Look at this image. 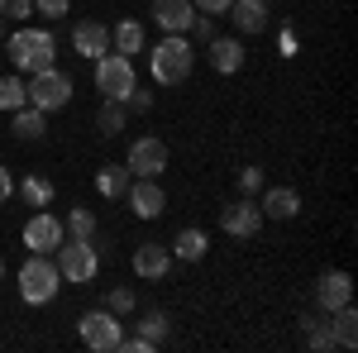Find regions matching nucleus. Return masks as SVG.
Here are the masks:
<instances>
[{"label":"nucleus","mask_w":358,"mask_h":353,"mask_svg":"<svg viewBox=\"0 0 358 353\" xmlns=\"http://www.w3.org/2000/svg\"><path fill=\"white\" fill-rule=\"evenodd\" d=\"M5 48H10V62H15V72L20 77H34V72H48L57 67V43L48 29H15V34H5Z\"/></svg>","instance_id":"1"},{"label":"nucleus","mask_w":358,"mask_h":353,"mask_svg":"<svg viewBox=\"0 0 358 353\" xmlns=\"http://www.w3.org/2000/svg\"><path fill=\"white\" fill-rule=\"evenodd\" d=\"M148 67H153V82L158 86H182L196 67V48L187 34H167L163 43L148 53Z\"/></svg>","instance_id":"2"},{"label":"nucleus","mask_w":358,"mask_h":353,"mask_svg":"<svg viewBox=\"0 0 358 353\" xmlns=\"http://www.w3.org/2000/svg\"><path fill=\"white\" fill-rule=\"evenodd\" d=\"M57 287H62V272L48 253H34L24 268H20V301L24 305H48L57 296Z\"/></svg>","instance_id":"3"},{"label":"nucleus","mask_w":358,"mask_h":353,"mask_svg":"<svg viewBox=\"0 0 358 353\" xmlns=\"http://www.w3.org/2000/svg\"><path fill=\"white\" fill-rule=\"evenodd\" d=\"M57 253V272H62V282H96V272H101V253H96V239H62L53 248Z\"/></svg>","instance_id":"4"},{"label":"nucleus","mask_w":358,"mask_h":353,"mask_svg":"<svg viewBox=\"0 0 358 353\" xmlns=\"http://www.w3.org/2000/svg\"><path fill=\"white\" fill-rule=\"evenodd\" d=\"M134 86H138L134 57H124V53H101L96 57V91H101V101H129Z\"/></svg>","instance_id":"5"},{"label":"nucleus","mask_w":358,"mask_h":353,"mask_svg":"<svg viewBox=\"0 0 358 353\" xmlns=\"http://www.w3.org/2000/svg\"><path fill=\"white\" fill-rule=\"evenodd\" d=\"M24 86H29V106L43 110V115H48V110H62L67 101H72V77H67V72H57V67L34 72Z\"/></svg>","instance_id":"6"},{"label":"nucleus","mask_w":358,"mask_h":353,"mask_svg":"<svg viewBox=\"0 0 358 353\" xmlns=\"http://www.w3.org/2000/svg\"><path fill=\"white\" fill-rule=\"evenodd\" d=\"M120 339H124V329H120V315H115V310H86L82 315V344L86 349L115 353Z\"/></svg>","instance_id":"7"},{"label":"nucleus","mask_w":358,"mask_h":353,"mask_svg":"<svg viewBox=\"0 0 358 353\" xmlns=\"http://www.w3.org/2000/svg\"><path fill=\"white\" fill-rule=\"evenodd\" d=\"M124 167L134 172V177H163L167 172V143L153 134H143L129 143V153H124Z\"/></svg>","instance_id":"8"},{"label":"nucleus","mask_w":358,"mask_h":353,"mask_svg":"<svg viewBox=\"0 0 358 353\" xmlns=\"http://www.w3.org/2000/svg\"><path fill=\"white\" fill-rule=\"evenodd\" d=\"M220 229L229 239H253L258 229H263V210H258V201L253 196H239V201H229L220 210Z\"/></svg>","instance_id":"9"},{"label":"nucleus","mask_w":358,"mask_h":353,"mask_svg":"<svg viewBox=\"0 0 358 353\" xmlns=\"http://www.w3.org/2000/svg\"><path fill=\"white\" fill-rule=\"evenodd\" d=\"M124 201H129V210L138 219H158L167 210V191L158 187V177H134L129 191H124Z\"/></svg>","instance_id":"10"},{"label":"nucleus","mask_w":358,"mask_h":353,"mask_svg":"<svg viewBox=\"0 0 358 353\" xmlns=\"http://www.w3.org/2000/svg\"><path fill=\"white\" fill-rule=\"evenodd\" d=\"M62 239H67V234H62V219H57L53 210H34V215H29V224H24L29 253H53Z\"/></svg>","instance_id":"11"},{"label":"nucleus","mask_w":358,"mask_h":353,"mask_svg":"<svg viewBox=\"0 0 358 353\" xmlns=\"http://www.w3.org/2000/svg\"><path fill=\"white\" fill-rule=\"evenodd\" d=\"M72 53L86 57V62L110 53V24H101V20H77V24H72Z\"/></svg>","instance_id":"12"},{"label":"nucleus","mask_w":358,"mask_h":353,"mask_svg":"<svg viewBox=\"0 0 358 353\" xmlns=\"http://www.w3.org/2000/svg\"><path fill=\"white\" fill-rule=\"evenodd\" d=\"M344 301H354V277H349V272H339V268L325 272V277L315 282V310H325V315H330V310H339Z\"/></svg>","instance_id":"13"},{"label":"nucleus","mask_w":358,"mask_h":353,"mask_svg":"<svg viewBox=\"0 0 358 353\" xmlns=\"http://www.w3.org/2000/svg\"><path fill=\"white\" fill-rule=\"evenodd\" d=\"M258 210H263V219H296L301 215V196L292 187H263L258 191Z\"/></svg>","instance_id":"14"},{"label":"nucleus","mask_w":358,"mask_h":353,"mask_svg":"<svg viewBox=\"0 0 358 353\" xmlns=\"http://www.w3.org/2000/svg\"><path fill=\"white\" fill-rule=\"evenodd\" d=\"M196 20V5L192 0H153V24L163 34H187Z\"/></svg>","instance_id":"15"},{"label":"nucleus","mask_w":358,"mask_h":353,"mask_svg":"<svg viewBox=\"0 0 358 353\" xmlns=\"http://www.w3.org/2000/svg\"><path fill=\"white\" fill-rule=\"evenodd\" d=\"M167 268H172L167 244H138L134 248V277H138V282H163Z\"/></svg>","instance_id":"16"},{"label":"nucleus","mask_w":358,"mask_h":353,"mask_svg":"<svg viewBox=\"0 0 358 353\" xmlns=\"http://www.w3.org/2000/svg\"><path fill=\"white\" fill-rule=\"evenodd\" d=\"M224 15L234 20V29H239V34H263V29H268V20H273V15H268V0H234Z\"/></svg>","instance_id":"17"},{"label":"nucleus","mask_w":358,"mask_h":353,"mask_svg":"<svg viewBox=\"0 0 358 353\" xmlns=\"http://www.w3.org/2000/svg\"><path fill=\"white\" fill-rule=\"evenodd\" d=\"M167 253H172V258H182V263H201V258L210 253V234H206V229H196V224H187V229H177V239L167 244Z\"/></svg>","instance_id":"18"},{"label":"nucleus","mask_w":358,"mask_h":353,"mask_svg":"<svg viewBox=\"0 0 358 353\" xmlns=\"http://www.w3.org/2000/svg\"><path fill=\"white\" fill-rule=\"evenodd\" d=\"M206 53H210V67H215L220 77H234V72L244 67V43H239V38H210Z\"/></svg>","instance_id":"19"},{"label":"nucleus","mask_w":358,"mask_h":353,"mask_svg":"<svg viewBox=\"0 0 358 353\" xmlns=\"http://www.w3.org/2000/svg\"><path fill=\"white\" fill-rule=\"evenodd\" d=\"M129 182H134V172L124 163H101V172H96V191H101L106 201H124Z\"/></svg>","instance_id":"20"},{"label":"nucleus","mask_w":358,"mask_h":353,"mask_svg":"<svg viewBox=\"0 0 358 353\" xmlns=\"http://www.w3.org/2000/svg\"><path fill=\"white\" fill-rule=\"evenodd\" d=\"M301 329H306V344H310L315 353L339 349V344H334V329H330V315H325V310H306V315H301Z\"/></svg>","instance_id":"21"},{"label":"nucleus","mask_w":358,"mask_h":353,"mask_svg":"<svg viewBox=\"0 0 358 353\" xmlns=\"http://www.w3.org/2000/svg\"><path fill=\"white\" fill-rule=\"evenodd\" d=\"M143 43H148V34H143L138 20H120V24L110 29V48H115V53L134 57V53H143Z\"/></svg>","instance_id":"22"},{"label":"nucleus","mask_w":358,"mask_h":353,"mask_svg":"<svg viewBox=\"0 0 358 353\" xmlns=\"http://www.w3.org/2000/svg\"><path fill=\"white\" fill-rule=\"evenodd\" d=\"M330 329H334V344H339V349H354V344H358V310H354V301H344L339 310H330Z\"/></svg>","instance_id":"23"},{"label":"nucleus","mask_w":358,"mask_h":353,"mask_svg":"<svg viewBox=\"0 0 358 353\" xmlns=\"http://www.w3.org/2000/svg\"><path fill=\"white\" fill-rule=\"evenodd\" d=\"M15 191L24 196V206H34V210H48V206H53V182H48L43 172H34V177H24V182H15Z\"/></svg>","instance_id":"24"},{"label":"nucleus","mask_w":358,"mask_h":353,"mask_svg":"<svg viewBox=\"0 0 358 353\" xmlns=\"http://www.w3.org/2000/svg\"><path fill=\"white\" fill-rule=\"evenodd\" d=\"M124 124H129V110H124V101H101V110H96V129L106 138L124 134Z\"/></svg>","instance_id":"25"},{"label":"nucleus","mask_w":358,"mask_h":353,"mask_svg":"<svg viewBox=\"0 0 358 353\" xmlns=\"http://www.w3.org/2000/svg\"><path fill=\"white\" fill-rule=\"evenodd\" d=\"M15 115V138L20 143H34V138H43V110H34V106H20V110H10Z\"/></svg>","instance_id":"26"},{"label":"nucleus","mask_w":358,"mask_h":353,"mask_svg":"<svg viewBox=\"0 0 358 353\" xmlns=\"http://www.w3.org/2000/svg\"><path fill=\"white\" fill-rule=\"evenodd\" d=\"M138 334H143L153 349H163L167 334H172V320H167V310H143V320H138Z\"/></svg>","instance_id":"27"},{"label":"nucleus","mask_w":358,"mask_h":353,"mask_svg":"<svg viewBox=\"0 0 358 353\" xmlns=\"http://www.w3.org/2000/svg\"><path fill=\"white\" fill-rule=\"evenodd\" d=\"M96 229H101V224H96V215H91L86 206L67 210V224H62V234H67V239H96Z\"/></svg>","instance_id":"28"},{"label":"nucleus","mask_w":358,"mask_h":353,"mask_svg":"<svg viewBox=\"0 0 358 353\" xmlns=\"http://www.w3.org/2000/svg\"><path fill=\"white\" fill-rule=\"evenodd\" d=\"M29 106V86L20 72H10V77H0V110H20Z\"/></svg>","instance_id":"29"},{"label":"nucleus","mask_w":358,"mask_h":353,"mask_svg":"<svg viewBox=\"0 0 358 353\" xmlns=\"http://www.w3.org/2000/svg\"><path fill=\"white\" fill-rule=\"evenodd\" d=\"M134 291H129V287H115L110 296H106V310H115V315H134Z\"/></svg>","instance_id":"30"},{"label":"nucleus","mask_w":358,"mask_h":353,"mask_svg":"<svg viewBox=\"0 0 358 353\" xmlns=\"http://www.w3.org/2000/svg\"><path fill=\"white\" fill-rule=\"evenodd\" d=\"M0 15H5L10 24H24L29 15H34V0H0Z\"/></svg>","instance_id":"31"},{"label":"nucleus","mask_w":358,"mask_h":353,"mask_svg":"<svg viewBox=\"0 0 358 353\" xmlns=\"http://www.w3.org/2000/svg\"><path fill=\"white\" fill-rule=\"evenodd\" d=\"M263 187H268L263 167H244V172H239V191H244V196H258Z\"/></svg>","instance_id":"32"},{"label":"nucleus","mask_w":358,"mask_h":353,"mask_svg":"<svg viewBox=\"0 0 358 353\" xmlns=\"http://www.w3.org/2000/svg\"><path fill=\"white\" fill-rule=\"evenodd\" d=\"M187 34H192L196 43H210V38H215V15H196Z\"/></svg>","instance_id":"33"},{"label":"nucleus","mask_w":358,"mask_h":353,"mask_svg":"<svg viewBox=\"0 0 358 353\" xmlns=\"http://www.w3.org/2000/svg\"><path fill=\"white\" fill-rule=\"evenodd\" d=\"M34 10L43 20H62V15H72V0H34Z\"/></svg>","instance_id":"34"},{"label":"nucleus","mask_w":358,"mask_h":353,"mask_svg":"<svg viewBox=\"0 0 358 353\" xmlns=\"http://www.w3.org/2000/svg\"><path fill=\"white\" fill-rule=\"evenodd\" d=\"M124 110H138V115H143V110H153V91L134 86V91H129V101H124Z\"/></svg>","instance_id":"35"},{"label":"nucleus","mask_w":358,"mask_h":353,"mask_svg":"<svg viewBox=\"0 0 358 353\" xmlns=\"http://www.w3.org/2000/svg\"><path fill=\"white\" fill-rule=\"evenodd\" d=\"M192 5H196V15H224L234 0H192Z\"/></svg>","instance_id":"36"},{"label":"nucleus","mask_w":358,"mask_h":353,"mask_svg":"<svg viewBox=\"0 0 358 353\" xmlns=\"http://www.w3.org/2000/svg\"><path fill=\"white\" fill-rule=\"evenodd\" d=\"M15 196V177H10V167H0V201H10Z\"/></svg>","instance_id":"37"},{"label":"nucleus","mask_w":358,"mask_h":353,"mask_svg":"<svg viewBox=\"0 0 358 353\" xmlns=\"http://www.w3.org/2000/svg\"><path fill=\"white\" fill-rule=\"evenodd\" d=\"M277 48H282V57H292V53H296V34H292V29H287V34H282V38H277Z\"/></svg>","instance_id":"38"},{"label":"nucleus","mask_w":358,"mask_h":353,"mask_svg":"<svg viewBox=\"0 0 358 353\" xmlns=\"http://www.w3.org/2000/svg\"><path fill=\"white\" fill-rule=\"evenodd\" d=\"M5 34H10V20H5V15H0V38H5Z\"/></svg>","instance_id":"39"},{"label":"nucleus","mask_w":358,"mask_h":353,"mask_svg":"<svg viewBox=\"0 0 358 353\" xmlns=\"http://www.w3.org/2000/svg\"><path fill=\"white\" fill-rule=\"evenodd\" d=\"M0 277H5V258H0Z\"/></svg>","instance_id":"40"}]
</instances>
